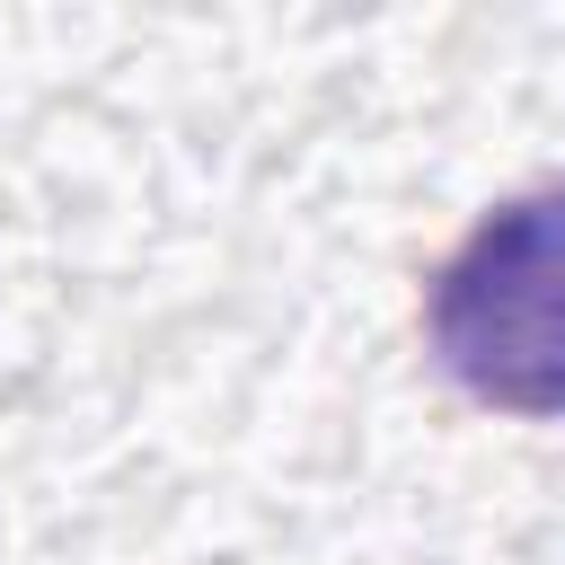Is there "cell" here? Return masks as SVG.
Here are the masks:
<instances>
[{
    "label": "cell",
    "mask_w": 565,
    "mask_h": 565,
    "mask_svg": "<svg viewBox=\"0 0 565 565\" xmlns=\"http://www.w3.org/2000/svg\"><path fill=\"white\" fill-rule=\"evenodd\" d=\"M424 353L477 406L565 424V177L486 203L424 274Z\"/></svg>",
    "instance_id": "6da1fadb"
}]
</instances>
